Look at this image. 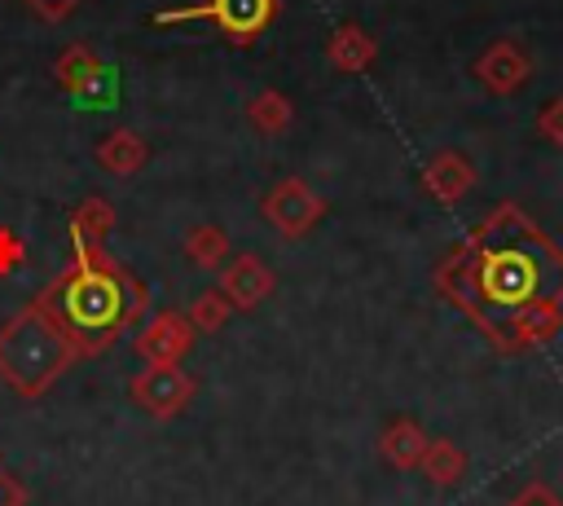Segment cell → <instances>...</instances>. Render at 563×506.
<instances>
[{
	"label": "cell",
	"mask_w": 563,
	"mask_h": 506,
	"mask_svg": "<svg viewBox=\"0 0 563 506\" xmlns=\"http://www.w3.org/2000/svg\"><path fill=\"white\" fill-rule=\"evenodd\" d=\"M277 18V0H202L189 9H163L154 13V26L172 22H211L229 44H255Z\"/></svg>",
	"instance_id": "277c9868"
},
{
	"label": "cell",
	"mask_w": 563,
	"mask_h": 506,
	"mask_svg": "<svg viewBox=\"0 0 563 506\" xmlns=\"http://www.w3.org/2000/svg\"><path fill=\"white\" fill-rule=\"evenodd\" d=\"M75 361H84V352L57 317L48 290H40L13 317L0 321V383L13 396L40 400Z\"/></svg>",
	"instance_id": "3957f363"
},
{
	"label": "cell",
	"mask_w": 563,
	"mask_h": 506,
	"mask_svg": "<svg viewBox=\"0 0 563 506\" xmlns=\"http://www.w3.org/2000/svg\"><path fill=\"white\" fill-rule=\"evenodd\" d=\"M180 251H185V260H189L194 268H202V273H220V264L233 255V242H229V233H224L220 224L198 220V224L185 229Z\"/></svg>",
	"instance_id": "9a60e30c"
},
{
	"label": "cell",
	"mask_w": 563,
	"mask_h": 506,
	"mask_svg": "<svg viewBox=\"0 0 563 506\" xmlns=\"http://www.w3.org/2000/svg\"><path fill=\"white\" fill-rule=\"evenodd\" d=\"M22 264H26V246H22V238H18L13 229H0V277L18 273Z\"/></svg>",
	"instance_id": "7402d4cb"
},
{
	"label": "cell",
	"mask_w": 563,
	"mask_h": 506,
	"mask_svg": "<svg viewBox=\"0 0 563 506\" xmlns=\"http://www.w3.org/2000/svg\"><path fill=\"white\" fill-rule=\"evenodd\" d=\"M471 75L479 79L484 92L510 97V92H519V88L532 79V57H528V48H523L519 40H493V44L475 57Z\"/></svg>",
	"instance_id": "30bf717a"
},
{
	"label": "cell",
	"mask_w": 563,
	"mask_h": 506,
	"mask_svg": "<svg viewBox=\"0 0 563 506\" xmlns=\"http://www.w3.org/2000/svg\"><path fill=\"white\" fill-rule=\"evenodd\" d=\"M53 79H57L62 92H70L75 101H88V106H110L119 97V70L106 66L84 40L66 44L53 57Z\"/></svg>",
	"instance_id": "52a82bcc"
},
{
	"label": "cell",
	"mask_w": 563,
	"mask_h": 506,
	"mask_svg": "<svg viewBox=\"0 0 563 506\" xmlns=\"http://www.w3.org/2000/svg\"><path fill=\"white\" fill-rule=\"evenodd\" d=\"M198 392V378L185 370V365H141L132 378H128V396L141 414L167 422V418H180L189 409Z\"/></svg>",
	"instance_id": "8992f818"
},
{
	"label": "cell",
	"mask_w": 563,
	"mask_h": 506,
	"mask_svg": "<svg viewBox=\"0 0 563 506\" xmlns=\"http://www.w3.org/2000/svg\"><path fill=\"white\" fill-rule=\"evenodd\" d=\"M422 189H427L435 202H444V207L462 202V198L475 189V167H471V158H466L462 150H435V154L422 163Z\"/></svg>",
	"instance_id": "8fae6325"
},
{
	"label": "cell",
	"mask_w": 563,
	"mask_h": 506,
	"mask_svg": "<svg viewBox=\"0 0 563 506\" xmlns=\"http://www.w3.org/2000/svg\"><path fill=\"white\" fill-rule=\"evenodd\" d=\"M506 506H563V497L554 488H545V484H523Z\"/></svg>",
	"instance_id": "603a6c76"
},
{
	"label": "cell",
	"mask_w": 563,
	"mask_h": 506,
	"mask_svg": "<svg viewBox=\"0 0 563 506\" xmlns=\"http://www.w3.org/2000/svg\"><path fill=\"white\" fill-rule=\"evenodd\" d=\"M246 123L264 136H282L290 123H295V101L282 92V88H260L251 101H246Z\"/></svg>",
	"instance_id": "2e32d148"
},
{
	"label": "cell",
	"mask_w": 563,
	"mask_h": 506,
	"mask_svg": "<svg viewBox=\"0 0 563 506\" xmlns=\"http://www.w3.org/2000/svg\"><path fill=\"white\" fill-rule=\"evenodd\" d=\"M435 290L497 352H528L563 326V246L519 202H497L435 264Z\"/></svg>",
	"instance_id": "6da1fadb"
},
{
	"label": "cell",
	"mask_w": 563,
	"mask_h": 506,
	"mask_svg": "<svg viewBox=\"0 0 563 506\" xmlns=\"http://www.w3.org/2000/svg\"><path fill=\"white\" fill-rule=\"evenodd\" d=\"M44 290L53 295V308L84 356H97L110 343H119V334L136 326L150 308V286L136 282L106 251V242H75L70 264Z\"/></svg>",
	"instance_id": "7a4b0ae2"
},
{
	"label": "cell",
	"mask_w": 563,
	"mask_h": 506,
	"mask_svg": "<svg viewBox=\"0 0 563 506\" xmlns=\"http://www.w3.org/2000/svg\"><path fill=\"white\" fill-rule=\"evenodd\" d=\"M273 286H277V277H273V268L255 255V251H233L224 264H220V273H216V290L238 308V312H251V308H260L268 295H273Z\"/></svg>",
	"instance_id": "9c48e42d"
},
{
	"label": "cell",
	"mask_w": 563,
	"mask_h": 506,
	"mask_svg": "<svg viewBox=\"0 0 563 506\" xmlns=\"http://www.w3.org/2000/svg\"><path fill=\"white\" fill-rule=\"evenodd\" d=\"M374 57H378V40L365 26H356V22L334 26L330 40H325V62L339 75H365L374 66Z\"/></svg>",
	"instance_id": "4fadbf2b"
},
{
	"label": "cell",
	"mask_w": 563,
	"mask_h": 506,
	"mask_svg": "<svg viewBox=\"0 0 563 506\" xmlns=\"http://www.w3.org/2000/svg\"><path fill=\"white\" fill-rule=\"evenodd\" d=\"M260 216H264V224H268L277 238L299 242V238H308V233L321 224L325 198H321L303 176H282V180H273V185L264 189Z\"/></svg>",
	"instance_id": "5b68a950"
},
{
	"label": "cell",
	"mask_w": 563,
	"mask_h": 506,
	"mask_svg": "<svg viewBox=\"0 0 563 506\" xmlns=\"http://www.w3.org/2000/svg\"><path fill=\"white\" fill-rule=\"evenodd\" d=\"M114 229V207L101 198V194H88L75 202L70 220H66V233H70V246L75 242H106Z\"/></svg>",
	"instance_id": "e0dca14e"
},
{
	"label": "cell",
	"mask_w": 563,
	"mask_h": 506,
	"mask_svg": "<svg viewBox=\"0 0 563 506\" xmlns=\"http://www.w3.org/2000/svg\"><path fill=\"white\" fill-rule=\"evenodd\" d=\"M418 471H422L435 488H453V484L466 475V453H462L453 440H431L427 453H422V462H418Z\"/></svg>",
	"instance_id": "ac0fdd59"
},
{
	"label": "cell",
	"mask_w": 563,
	"mask_h": 506,
	"mask_svg": "<svg viewBox=\"0 0 563 506\" xmlns=\"http://www.w3.org/2000/svg\"><path fill=\"white\" fill-rule=\"evenodd\" d=\"M427 444H431L427 427H422L418 418H409V414L383 422V431H378V458H383L387 466H396V471H418Z\"/></svg>",
	"instance_id": "7c38bea8"
},
{
	"label": "cell",
	"mask_w": 563,
	"mask_h": 506,
	"mask_svg": "<svg viewBox=\"0 0 563 506\" xmlns=\"http://www.w3.org/2000/svg\"><path fill=\"white\" fill-rule=\"evenodd\" d=\"M26 4V13H35L40 22H48V26H57V22H66L84 0H22Z\"/></svg>",
	"instance_id": "44dd1931"
},
{
	"label": "cell",
	"mask_w": 563,
	"mask_h": 506,
	"mask_svg": "<svg viewBox=\"0 0 563 506\" xmlns=\"http://www.w3.org/2000/svg\"><path fill=\"white\" fill-rule=\"evenodd\" d=\"M537 132H541L550 145L563 150V97H554V101L541 106V114H537Z\"/></svg>",
	"instance_id": "ffe728a7"
},
{
	"label": "cell",
	"mask_w": 563,
	"mask_h": 506,
	"mask_svg": "<svg viewBox=\"0 0 563 506\" xmlns=\"http://www.w3.org/2000/svg\"><path fill=\"white\" fill-rule=\"evenodd\" d=\"M150 163V141L136 128H110L97 141V167L110 176H136Z\"/></svg>",
	"instance_id": "5bb4252c"
},
{
	"label": "cell",
	"mask_w": 563,
	"mask_h": 506,
	"mask_svg": "<svg viewBox=\"0 0 563 506\" xmlns=\"http://www.w3.org/2000/svg\"><path fill=\"white\" fill-rule=\"evenodd\" d=\"M194 343H198V330L189 326V317L176 312V308H158V312H150V321L141 326L132 352H136L145 365H180V361L194 352Z\"/></svg>",
	"instance_id": "ba28073f"
},
{
	"label": "cell",
	"mask_w": 563,
	"mask_h": 506,
	"mask_svg": "<svg viewBox=\"0 0 563 506\" xmlns=\"http://www.w3.org/2000/svg\"><path fill=\"white\" fill-rule=\"evenodd\" d=\"M31 497H26V484L0 462V506H26Z\"/></svg>",
	"instance_id": "cb8c5ba5"
},
{
	"label": "cell",
	"mask_w": 563,
	"mask_h": 506,
	"mask_svg": "<svg viewBox=\"0 0 563 506\" xmlns=\"http://www.w3.org/2000/svg\"><path fill=\"white\" fill-rule=\"evenodd\" d=\"M233 312H238V308H233L216 286L198 290V295H194V304L185 308V317H189V326H194L198 334H216V330H224Z\"/></svg>",
	"instance_id": "d6986e66"
}]
</instances>
